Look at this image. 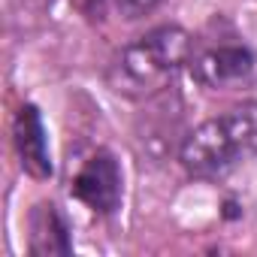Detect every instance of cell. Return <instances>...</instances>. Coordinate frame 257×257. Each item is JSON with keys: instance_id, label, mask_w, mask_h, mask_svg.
Wrapping results in <instances>:
<instances>
[{"instance_id": "cell-1", "label": "cell", "mask_w": 257, "mask_h": 257, "mask_svg": "<svg viewBox=\"0 0 257 257\" xmlns=\"http://www.w3.org/2000/svg\"><path fill=\"white\" fill-rule=\"evenodd\" d=\"M257 158V103H239L218 118L203 121L185 137L179 161L188 176L215 182Z\"/></svg>"}, {"instance_id": "cell-2", "label": "cell", "mask_w": 257, "mask_h": 257, "mask_svg": "<svg viewBox=\"0 0 257 257\" xmlns=\"http://www.w3.org/2000/svg\"><path fill=\"white\" fill-rule=\"evenodd\" d=\"M191 49L194 40L188 31L176 25L155 28L121 49V55L109 67V85L124 97H149L167 88L176 70L191 58Z\"/></svg>"}, {"instance_id": "cell-3", "label": "cell", "mask_w": 257, "mask_h": 257, "mask_svg": "<svg viewBox=\"0 0 257 257\" xmlns=\"http://www.w3.org/2000/svg\"><path fill=\"white\" fill-rule=\"evenodd\" d=\"M191 76L209 91H236L257 82V55L242 43L206 46L191 58Z\"/></svg>"}, {"instance_id": "cell-4", "label": "cell", "mask_w": 257, "mask_h": 257, "mask_svg": "<svg viewBox=\"0 0 257 257\" xmlns=\"http://www.w3.org/2000/svg\"><path fill=\"white\" fill-rule=\"evenodd\" d=\"M121 194H124L121 167L115 155L106 149L94 152L73 179V197L97 215H112L121 206Z\"/></svg>"}, {"instance_id": "cell-5", "label": "cell", "mask_w": 257, "mask_h": 257, "mask_svg": "<svg viewBox=\"0 0 257 257\" xmlns=\"http://www.w3.org/2000/svg\"><path fill=\"white\" fill-rule=\"evenodd\" d=\"M16 152L22 158V170L34 179H49L52 176V152H49V140H46V127L40 118L37 106H22L16 115Z\"/></svg>"}, {"instance_id": "cell-6", "label": "cell", "mask_w": 257, "mask_h": 257, "mask_svg": "<svg viewBox=\"0 0 257 257\" xmlns=\"http://www.w3.org/2000/svg\"><path fill=\"white\" fill-rule=\"evenodd\" d=\"M28 251L43 257V254H70V230L52 203H37L31 218H28Z\"/></svg>"}, {"instance_id": "cell-7", "label": "cell", "mask_w": 257, "mask_h": 257, "mask_svg": "<svg viewBox=\"0 0 257 257\" xmlns=\"http://www.w3.org/2000/svg\"><path fill=\"white\" fill-rule=\"evenodd\" d=\"M115 4V10H118V16L124 19V22H137V19H146V16H152L164 0H112Z\"/></svg>"}]
</instances>
